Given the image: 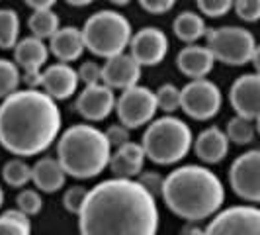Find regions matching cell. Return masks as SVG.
<instances>
[{"instance_id":"d6a6232c","label":"cell","mask_w":260,"mask_h":235,"mask_svg":"<svg viewBox=\"0 0 260 235\" xmlns=\"http://www.w3.org/2000/svg\"><path fill=\"white\" fill-rule=\"evenodd\" d=\"M86 198H88V190H86L84 186H73V188H69L65 192V196H63V206H65L67 212H71V214H80V210L84 206Z\"/></svg>"},{"instance_id":"e0dca14e","label":"cell","mask_w":260,"mask_h":235,"mask_svg":"<svg viewBox=\"0 0 260 235\" xmlns=\"http://www.w3.org/2000/svg\"><path fill=\"white\" fill-rule=\"evenodd\" d=\"M78 82L80 78H78L77 69L61 61L57 65H51L49 69L41 71L38 86H41L43 92H47L53 100H67L77 92Z\"/></svg>"},{"instance_id":"f546056e","label":"cell","mask_w":260,"mask_h":235,"mask_svg":"<svg viewBox=\"0 0 260 235\" xmlns=\"http://www.w3.org/2000/svg\"><path fill=\"white\" fill-rule=\"evenodd\" d=\"M180 100H182V91L176 89L174 84H162L156 91V104L162 112H176L180 108Z\"/></svg>"},{"instance_id":"4dcf8cb0","label":"cell","mask_w":260,"mask_h":235,"mask_svg":"<svg viewBox=\"0 0 260 235\" xmlns=\"http://www.w3.org/2000/svg\"><path fill=\"white\" fill-rule=\"evenodd\" d=\"M235 0H196L200 12L208 18H221L231 12Z\"/></svg>"},{"instance_id":"3957f363","label":"cell","mask_w":260,"mask_h":235,"mask_svg":"<svg viewBox=\"0 0 260 235\" xmlns=\"http://www.w3.org/2000/svg\"><path fill=\"white\" fill-rule=\"evenodd\" d=\"M162 198L170 212L188 222H200L219 212L225 200L221 181L206 167H178L165 179Z\"/></svg>"},{"instance_id":"7a4b0ae2","label":"cell","mask_w":260,"mask_h":235,"mask_svg":"<svg viewBox=\"0 0 260 235\" xmlns=\"http://www.w3.org/2000/svg\"><path fill=\"white\" fill-rule=\"evenodd\" d=\"M61 130L57 100L38 89L16 91L0 104V145L14 155L45 151Z\"/></svg>"},{"instance_id":"7402d4cb","label":"cell","mask_w":260,"mask_h":235,"mask_svg":"<svg viewBox=\"0 0 260 235\" xmlns=\"http://www.w3.org/2000/svg\"><path fill=\"white\" fill-rule=\"evenodd\" d=\"M31 181L41 192L51 194V192H57V190L63 188V184L67 181V172L61 167L59 159L45 157L31 167Z\"/></svg>"},{"instance_id":"52a82bcc","label":"cell","mask_w":260,"mask_h":235,"mask_svg":"<svg viewBox=\"0 0 260 235\" xmlns=\"http://www.w3.org/2000/svg\"><path fill=\"white\" fill-rule=\"evenodd\" d=\"M206 36H208V47L213 53L215 61H221L231 67H243L254 57L256 41L247 27L223 26L208 30Z\"/></svg>"},{"instance_id":"83f0119b","label":"cell","mask_w":260,"mask_h":235,"mask_svg":"<svg viewBox=\"0 0 260 235\" xmlns=\"http://www.w3.org/2000/svg\"><path fill=\"white\" fill-rule=\"evenodd\" d=\"M227 137L229 141H233L237 145H248L254 139V126L252 120L243 116H235L233 120H229L227 124Z\"/></svg>"},{"instance_id":"ab89813d","label":"cell","mask_w":260,"mask_h":235,"mask_svg":"<svg viewBox=\"0 0 260 235\" xmlns=\"http://www.w3.org/2000/svg\"><path fill=\"white\" fill-rule=\"evenodd\" d=\"M252 63H254V69H256V73L260 75V45H256V49H254V57H252Z\"/></svg>"},{"instance_id":"4316f807","label":"cell","mask_w":260,"mask_h":235,"mask_svg":"<svg viewBox=\"0 0 260 235\" xmlns=\"http://www.w3.org/2000/svg\"><path fill=\"white\" fill-rule=\"evenodd\" d=\"M22 82V71L14 61L0 59V98L10 96Z\"/></svg>"},{"instance_id":"2e32d148","label":"cell","mask_w":260,"mask_h":235,"mask_svg":"<svg viewBox=\"0 0 260 235\" xmlns=\"http://www.w3.org/2000/svg\"><path fill=\"white\" fill-rule=\"evenodd\" d=\"M141 78V65L133 59L131 53H117L106 59L102 67V82L110 89L125 91L135 86Z\"/></svg>"},{"instance_id":"836d02e7","label":"cell","mask_w":260,"mask_h":235,"mask_svg":"<svg viewBox=\"0 0 260 235\" xmlns=\"http://www.w3.org/2000/svg\"><path fill=\"white\" fill-rule=\"evenodd\" d=\"M233 10L243 22H258L260 0H235Z\"/></svg>"},{"instance_id":"8fae6325","label":"cell","mask_w":260,"mask_h":235,"mask_svg":"<svg viewBox=\"0 0 260 235\" xmlns=\"http://www.w3.org/2000/svg\"><path fill=\"white\" fill-rule=\"evenodd\" d=\"M229 183L235 194L248 202H260V149L237 157L229 169Z\"/></svg>"},{"instance_id":"e575fe53","label":"cell","mask_w":260,"mask_h":235,"mask_svg":"<svg viewBox=\"0 0 260 235\" xmlns=\"http://www.w3.org/2000/svg\"><path fill=\"white\" fill-rule=\"evenodd\" d=\"M78 78L88 86V84H100L102 82V67L94 61H86L78 69Z\"/></svg>"},{"instance_id":"d4e9b609","label":"cell","mask_w":260,"mask_h":235,"mask_svg":"<svg viewBox=\"0 0 260 235\" xmlns=\"http://www.w3.org/2000/svg\"><path fill=\"white\" fill-rule=\"evenodd\" d=\"M20 16L12 8H0V49H14L20 41Z\"/></svg>"},{"instance_id":"f1b7e54d","label":"cell","mask_w":260,"mask_h":235,"mask_svg":"<svg viewBox=\"0 0 260 235\" xmlns=\"http://www.w3.org/2000/svg\"><path fill=\"white\" fill-rule=\"evenodd\" d=\"M2 179L6 181V184H10L14 188H20L31 181V169L29 165H26L24 161L20 159H12V161H6L4 163V169H2Z\"/></svg>"},{"instance_id":"1f68e13d","label":"cell","mask_w":260,"mask_h":235,"mask_svg":"<svg viewBox=\"0 0 260 235\" xmlns=\"http://www.w3.org/2000/svg\"><path fill=\"white\" fill-rule=\"evenodd\" d=\"M16 204H18V210L24 212L26 216H36V214H39L41 206H43L41 196L36 190H22L16 198Z\"/></svg>"},{"instance_id":"7c38bea8","label":"cell","mask_w":260,"mask_h":235,"mask_svg":"<svg viewBox=\"0 0 260 235\" xmlns=\"http://www.w3.org/2000/svg\"><path fill=\"white\" fill-rule=\"evenodd\" d=\"M129 53L141 67H155L162 63L169 53V38L158 27H143L133 34Z\"/></svg>"},{"instance_id":"ffe728a7","label":"cell","mask_w":260,"mask_h":235,"mask_svg":"<svg viewBox=\"0 0 260 235\" xmlns=\"http://www.w3.org/2000/svg\"><path fill=\"white\" fill-rule=\"evenodd\" d=\"M145 159H147V155H145L143 145L127 141V143L116 147V153H112L110 169L114 172V177H119V179H135L143 170Z\"/></svg>"},{"instance_id":"60d3db41","label":"cell","mask_w":260,"mask_h":235,"mask_svg":"<svg viewBox=\"0 0 260 235\" xmlns=\"http://www.w3.org/2000/svg\"><path fill=\"white\" fill-rule=\"evenodd\" d=\"M67 4H71V6H88L92 4L94 0H65Z\"/></svg>"},{"instance_id":"9c48e42d","label":"cell","mask_w":260,"mask_h":235,"mask_svg":"<svg viewBox=\"0 0 260 235\" xmlns=\"http://www.w3.org/2000/svg\"><path fill=\"white\" fill-rule=\"evenodd\" d=\"M221 91L215 82L208 78H192V82L182 89L180 108L186 116L204 122L217 116L221 110Z\"/></svg>"},{"instance_id":"ba28073f","label":"cell","mask_w":260,"mask_h":235,"mask_svg":"<svg viewBox=\"0 0 260 235\" xmlns=\"http://www.w3.org/2000/svg\"><path fill=\"white\" fill-rule=\"evenodd\" d=\"M158 104H156V94L145 86H129L121 92V96L116 100V112L119 122L129 128H141L145 124L153 122Z\"/></svg>"},{"instance_id":"484cf974","label":"cell","mask_w":260,"mask_h":235,"mask_svg":"<svg viewBox=\"0 0 260 235\" xmlns=\"http://www.w3.org/2000/svg\"><path fill=\"white\" fill-rule=\"evenodd\" d=\"M29 216L20 210H8L0 216V235H31Z\"/></svg>"},{"instance_id":"b9f144b4","label":"cell","mask_w":260,"mask_h":235,"mask_svg":"<svg viewBox=\"0 0 260 235\" xmlns=\"http://www.w3.org/2000/svg\"><path fill=\"white\" fill-rule=\"evenodd\" d=\"M108 2H112L114 6H125V4H129L131 0H108Z\"/></svg>"},{"instance_id":"9a60e30c","label":"cell","mask_w":260,"mask_h":235,"mask_svg":"<svg viewBox=\"0 0 260 235\" xmlns=\"http://www.w3.org/2000/svg\"><path fill=\"white\" fill-rule=\"evenodd\" d=\"M229 100L237 116L256 120L260 116V75H243L233 82Z\"/></svg>"},{"instance_id":"8d00e7d4","label":"cell","mask_w":260,"mask_h":235,"mask_svg":"<svg viewBox=\"0 0 260 235\" xmlns=\"http://www.w3.org/2000/svg\"><path fill=\"white\" fill-rule=\"evenodd\" d=\"M139 183L143 184L145 188H147L153 196H156V194L162 196L165 179H162L160 174H156V172H143V174H141V179H139Z\"/></svg>"},{"instance_id":"74e56055","label":"cell","mask_w":260,"mask_h":235,"mask_svg":"<svg viewBox=\"0 0 260 235\" xmlns=\"http://www.w3.org/2000/svg\"><path fill=\"white\" fill-rule=\"evenodd\" d=\"M141 8L149 14H167L176 4V0H139Z\"/></svg>"},{"instance_id":"44dd1931","label":"cell","mask_w":260,"mask_h":235,"mask_svg":"<svg viewBox=\"0 0 260 235\" xmlns=\"http://www.w3.org/2000/svg\"><path fill=\"white\" fill-rule=\"evenodd\" d=\"M196 155L200 157L204 163H219L227 157V151H229V137L227 133L221 131L217 126H211L208 130H204L194 143Z\"/></svg>"},{"instance_id":"277c9868","label":"cell","mask_w":260,"mask_h":235,"mask_svg":"<svg viewBox=\"0 0 260 235\" xmlns=\"http://www.w3.org/2000/svg\"><path fill=\"white\" fill-rule=\"evenodd\" d=\"M57 159L67 174L75 179H92L110 165L112 145L104 131L88 124H78L61 135Z\"/></svg>"},{"instance_id":"8992f818","label":"cell","mask_w":260,"mask_h":235,"mask_svg":"<svg viewBox=\"0 0 260 235\" xmlns=\"http://www.w3.org/2000/svg\"><path fill=\"white\" fill-rule=\"evenodd\" d=\"M82 36L86 49L96 57H114L117 53H123L129 45L133 32L129 20L117 10H100L94 12L84 22Z\"/></svg>"},{"instance_id":"6da1fadb","label":"cell","mask_w":260,"mask_h":235,"mask_svg":"<svg viewBox=\"0 0 260 235\" xmlns=\"http://www.w3.org/2000/svg\"><path fill=\"white\" fill-rule=\"evenodd\" d=\"M80 235H156L155 196L133 179H112L88 190L78 214Z\"/></svg>"},{"instance_id":"7bdbcfd3","label":"cell","mask_w":260,"mask_h":235,"mask_svg":"<svg viewBox=\"0 0 260 235\" xmlns=\"http://www.w3.org/2000/svg\"><path fill=\"white\" fill-rule=\"evenodd\" d=\"M256 131H258V135H260V116L256 118Z\"/></svg>"},{"instance_id":"ee69618b","label":"cell","mask_w":260,"mask_h":235,"mask_svg":"<svg viewBox=\"0 0 260 235\" xmlns=\"http://www.w3.org/2000/svg\"><path fill=\"white\" fill-rule=\"evenodd\" d=\"M2 202H4V192H2V188H0V206H2Z\"/></svg>"},{"instance_id":"d590c367","label":"cell","mask_w":260,"mask_h":235,"mask_svg":"<svg viewBox=\"0 0 260 235\" xmlns=\"http://www.w3.org/2000/svg\"><path fill=\"white\" fill-rule=\"evenodd\" d=\"M106 137H108L112 147H119V145L129 141V128H125L123 124L121 126H110L106 131Z\"/></svg>"},{"instance_id":"ac0fdd59","label":"cell","mask_w":260,"mask_h":235,"mask_svg":"<svg viewBox=\"0 0 260 235\" xmlns=\"http://www.w3.org/2000/svg\"><path fill=\"white\" fill-rule=\"evenodd\" d=\"M86 49L82 30L75 26H63L59 27L51 38H49V51L63 63H71L82 57Z\"/></svg>"},{"instance_id":"4fadbf2b","label":"cell","mask_w":260,"mask_h":235,"mask_svg":"<svg viewBox=\"0 0 260 235\" xmlns=\"http://www.w3.org/2000/svg\"><path fill=\"white\" fill-rule=\"evenodd\" d=\"M49 53L51 51L45 45V41L36 38V36L20 39L16 43V47H14V59H16V65L22 69V73H24L22 80L26 82L27 86H38L41 67L45 65Z\"/></svg>"},{"instance_id":"f35d334b","label":"cell","mask_w":260,"mask_h":235,"mask_svg":"<svg viewBox=\"0 0 260 235\" xmlns=\"http://www.w3.org/2000/svg\"><path fill=\"white\" fill-rule=\"evenodd\" d=\"M31 10H43V8H53L57 0H24Z\"/></svg>"},{"instance_id":"30bf717a","label":"cell","mask_w":260,"mask_h":235,"mask_svg":"<svg viewBox=\"0 0 260 235\" xmlns=\"http://www.w3.org/2000/svg\"><path fill=\"white\" fill-rule=\"evenodd\" d=\"M204 235H260V210L252 206L223 210L211 220Z\"/></svg>"},{"instance_id":"5bb4252c","label":"cell","mask_w":260,"mask_h":235,"mask_svg":"<svg viewBox=\"0 0 260 235\" xmlns=\"http://www.w3.org/2000/svg\"><path fill=\"white\" fill-rule=\"evenodd\" d=\"M77 112L88 122H100L110 116V112L116 108V96L114 89L106 86L104 82L100 84H88L77 98Z\"/></svg>"},{"instance_id":"cb8c5ba5","label":"cell","mask_w":260,"mask_h":235,"mask_svg":"<svg viewBox=\"0 0 260 235\" xmlns=\"http://www.w3.org/2000/svg\"><path fill=\"white\" fill-rule=\"evenodd\" d=\"M27 26L31 36L39 39H49L61 27V24H59V16L53 12V8H43V10H34L27 20Z\"/></svg>"},{"instance_id":"603a6c76","label":"cell","mask_w":260,"mask_h":235,"mask_svg":"<svg viewBox=\"0 0 260 235\" xmlns=\"http://www.w3.org/2000/svg\"><path fill=\"white\" fill-rule=\"evenodd\" d=\"M172 30H174V36L184 43H196L198 39H202L208 34L206 20L198 12H190V10L180 12L174 18Z\"/></svg>"},{"instance_id":"5b68a950","label":"cell","mask_w":260,"mask_h":235,"mask_svg":"<svg viewBox=\"0 0 260 235\" xmlns=\"http://www.w3.org/2000/svg\"><path fill=\"white\" fill-rule=\"evenodd\" d=\"M141 145L149 161L156 165H174L188 155L192 147V131L180 118H158L151 122L143 133Z\"/></svg>"},{"instance_id":"d6986e66","label":"cell","mask_w":260,"mask_h":235,"mask_svg":"<svg viewBox=\"0 0 260 235\" xmlns=\"http://www.w3.org/2000/svg\"><path fill=\"white\" fill-rule=\"evenodd\" d=\"M215 63V57L208 45H196L188 43L176 57V65L180 73L190 78H206L211 73Z\"/></svg>"}]
</instances>
